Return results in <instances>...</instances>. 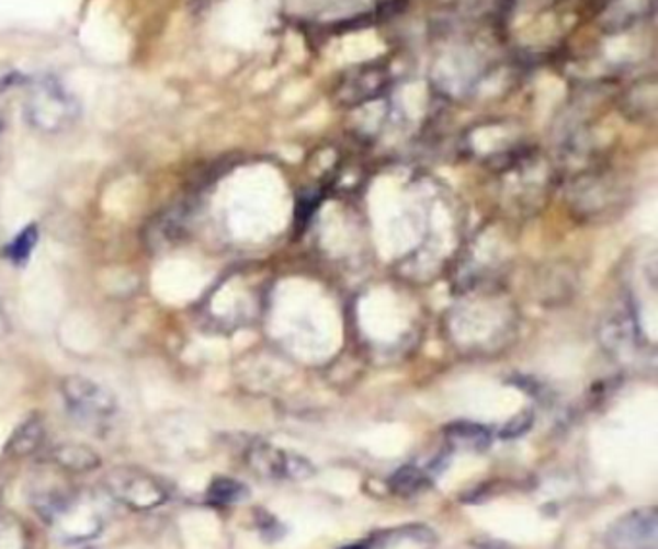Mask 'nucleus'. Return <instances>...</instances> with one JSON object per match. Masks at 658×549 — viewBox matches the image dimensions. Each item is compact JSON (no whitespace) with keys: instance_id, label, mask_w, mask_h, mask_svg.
I'll use <instances>...</instances> for the list:
<instances>
[{"instance_id":"nucleus-1","label":"nucleus","mask_w":658,"mask_h":549,"mask_svg":"<svg viewBox=\"0 0 658 549\" xmlns=\"http://www.w3.org/2000/svg\"><path fill=\"white\" fill-rule=\"evenodd\" d=\"M80 112L78 99L50 76L33 81L25 96L24 116L27 124L47 136L72 128L80 118Z\"/></svg>"},{"instance_id":"nucleus-2","label":"nucleus","mask_w":658,"mask_h":549,"mask_svg":"<svg viewBox=\"0 0 658 549\" xmlns=\"http://www.w3.org/2000/svg\"><path fill=\"white\" fill-rule=\"evenodd\" d=\"M60 391L73 421L91 432L106 428L118 411L113 391L86 376H66L60 384Z\"/></svg>"},{"instance_id":"nucleus-3","label":"nucleus","mask_w":658,"mask_h":549,"mask_svg":"<svg viewBox=\"0 0 658 549\" xmlns=\"http://www.w3.org/2000/svg\"><path fill=\"white\" fill-rule=\"evenodd\" d=\"M106 490L116 502L134 511H149L167 502L164 485L149 472L134 467L114 469L106 477Z\"/></svg>"},{"instance_id":"nucleus-4","label":"nucleus","mask_w":658,"mask_h":549,"mask_svg":"<svg viewBox=\"0 0 658 549\" xmlns=\"http://www.w3.org/2000/svg\"><path fill=\"white\" fill-rule=\"evenodd\" d=\"M611 549H657V507H642L622 515L606 534Z\"/></svg>"},{"instance_id":"nucleus-5","label":"nucleus","mask_w":658,"mask_h":549,"mask_svg":"<svg viewBox=\"0 0 658 549\" xmlns=\"http://www.w3.org/2000/svg\"><path fill=\"white\" fill-rule=\"evenodd\" d=\"M248 462L258 474L266 478H307L314 474V465L306 457L282 451L269 444H256L251 447Z\"/></svg>"},{"instance_id":"nucleus-6","label":"nucleus","mask_w":658,"mask_h":549,"mask_svg":"<svg viewBox=\"0 0 658 549\" xmlns=\"http://www.w3.org/2000/svg\"><path fill=\"white\" fill-rule=\"evenodd\" d=\"M444 434L450 446L467 449V451H485L492 442L489 428L477 422H452L444 428Z\"/></svg>"},{"instance_id":"nucleus-7","label":"nucleus","mask_w":658,"mask_h":549,"mask_svg":"<svg viewBox=\"0 0 658 549\" xmlns=\"http://www.w3.org/2000/svg\"><path fill=\"white\" fill-rule=\"evenodd\" d=\"M50 459L60 467V469L70 470V472H89L101 465V457L83 444H60L50 451Z\"/></svg>"},{"instance_id":"nucleus-8","label":"nucleus","mask_w":658,"mask_h":549,"mask_svg":"<svg viewBox=\"0 0 658 549\" xmlns=\"http://www.w3.org/2000/svg\"><path fill=\"white\" fill-rule=\"evenodd\" d=\"M43 439H45V426H43L39 416H32V419L22 422L16 432L12 434L9 446H7V454L14 455V457L32 455L33 451L39 449Z\"/></svg>"},{"instance_id":"nucleus-9","label":"nucleus","mask_w":658,"mask_h":549,"mask_svg":"<svg viewBox=\"0 0 658 549\" xmlns=\"http://www.w3.org/2000/svg\"><path fill=\"white\" fill-rule=\"evenodd\" d=\"M32 534L22 518L10 511H0V549H30Z\"/></svg>"},{"instance_id":"nucleus-10","label":"nucleus","mask_w":658,"mask_h":549,"mask_svg":"<svg viewBox=\"0 0 658 549\" xmlns=\"http://www.w3.org/2000/svg\"><path fill=\"white\" fill-rule=\"evenodd\" d=\"M249 497L248 485L241 484L240 480L234 478L218 477L207 488V502L211 505H236L246 502Z\"/></svg>"},{"instance_id":"nucleus-11","label":"nucleus","mask_w":658,"mask_h":549,"mask_svg":"<svg viewBox=\"0 0 658 549\" xmlns=\"http://www.w3.org/2000/svg\"><path fill=\"white\" fill-rule=\"evenodd\" d=\"M388 485H390L394 494L408 497V495H416L421 490H426L429 485V477L416 465H406V467H400L394 472L390 480H388Z\"/></svg>"},{"instance_id":"nucleus-12","label":"nucleus","mask_w":658,"mask_h":549,"mask_svg":"<svg viewBox=\"0 0 658 549\" xmlns=\"http://www.w3.org/2000/svg\"><path fill=\"white\" fill-rule=\"evenodd\" d=\"M37 239H39V230L35 224L25 226L24 230L18 233L16 238L10 241L7 249H4V256L9 259L10 263L16 264V266H24L30 256H32L33 249L37 245Z\"/></svg>"},{"instance_id":"nucleus-13","label":"nucleus","mask_w":658,"mask_h":549,"mask_svg":"<svg viewBox=\"0 0 658 549\" xmlns=\"http://www.w3.org/2000/svg\"><path fill=\"white\" fill-rule=\"evenodd\" d=\"M531 426H533V413L523 411V413L515 414L512 421L506 422L504 428L500 431V438H520L525 432L530 431Z\"/></svg>"},{"instance_id":"nucleus-14","label":"nucleus","mask_w":658,"mask_h":549,"mask_svg":"<svg viewBox=\"0 0 658 549\" xmlns=\"http://www.w3.org/2000/svg\"><path fill=\"white\" fill-rule=\"evenodd\" d=\"M258 525L259 530H261V534L265 536L266 540H279L282 534H284V528H282L281 523H279L273 515L263 513V511H259Z\"/></svg>"},{"instance_id":"nucleus-15","label":"nucleus","mask_w":658,"mask_h":549,"mask_svg":"<svg viewBox=\"0 0 658 549\" xmlns=\"http://www.w3.org/2000/svg\"><path fill=\"white\" fill-rule=\"evenodd\" d=\"M315 207H317V195L315 197H304V201H299L296 210L297 224H306L314 216Z\"/></svg>"},{"instance_id":"nucleus-16","label":"nucleus","mask_w":658,"mask_h":549,"mask_svg":"<svg viewBox=\"0 0 658 549\" xmlns=\"http://www.w3.org/2000/svg\"><path fill=\"white\" fill-rule=\"evenodd\" d=\"M10 332V322L9 317H7V312L2 309V305H0V340L2 338H7Z\"/></svg>"},{"instance_id":"nucleus-17","label":"nucleus","mask_w":658,"mask_h":549,"mask_svg":"<svg viewBox=\"0 0 658 549\" xmlns=\"http://www.w3.org/2000/svg\"><path fill=\"white\" fill-rule=\"evenodd\" d=\"M373 548V546H371V541H355V544H348V546H344V548H340V549H371Z\"/></svg>"},{"instance_id":"nucleus-18","label":"nucleus","mask_w":658,"mask_h":549,"mask_svg":"<svg viewBox=\"0 0 658 549\" xmlns=\"http://www.w3.org/2000/svg\"><path fill=\"white\" fill-rule=\"evenodd\" d=\"M4 128H7V124H4V116L0 114V145H2V136H4Z\"/></svg>"}]
</instances>
